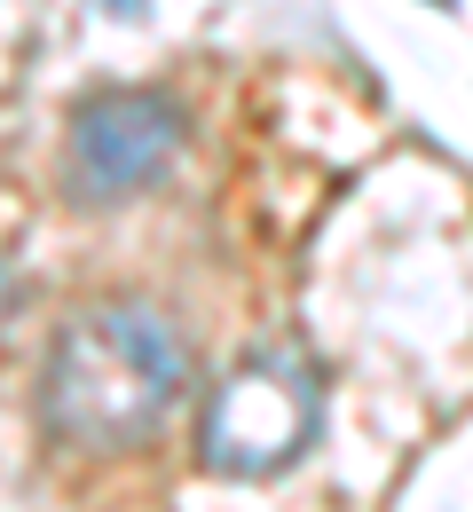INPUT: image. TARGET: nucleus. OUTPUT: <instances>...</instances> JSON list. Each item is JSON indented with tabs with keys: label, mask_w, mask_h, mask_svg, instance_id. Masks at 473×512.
<instances>
[{
	"label": "nucleus",
	"mask_w": 473,
	"mask_h": 512,
	"mask_svg": "<svg viewBox=\"0 0 473 512\" xmlns=\"http://www.w3.org/2000/svg\"><path fill=\"white\" fill-rule=\"evenodd\" d=\"M190 379V347L158 308H87L48 363V434L79 449H127L158 434Z\"/></svg>",
	"instance_id": "f257e3e1"
},
{
	"label": "nucleus",
	"mask_w": 473,
	"mask_h": 512,
	"mask_svg": "<svg viewBox=\"0 0 473 512\" xmlns=\"http://www.w3.org/2000/svg\"><path fill=\"white\" fill-rule=\"evenodd\" d=\"M316 418H324V386L308 363H292V355H253V363H237V379H221V394L205 402V465L213 473H237V481H253V473H284L308 434H316Z\"/></svg>",
	"instance_id": "f03ea898"
},
{
	"label": "nucleus",
	"mask_w": 473,
	"mask_h": 512,
	"mask_svg": "<svg viewBox=\"0 0 473 512\" xmlns=\"http://www.w3.org/2000/svg\"><path fill=\"white\" fill-rule=\"evenodd\" d=\"M182 142V111L166 95H95L79 119H71V190L87 205H119V197L150 190L166 174Z\"/></svg>",
	"instance_id": "7ed1b4c3"
}]
</instances>
